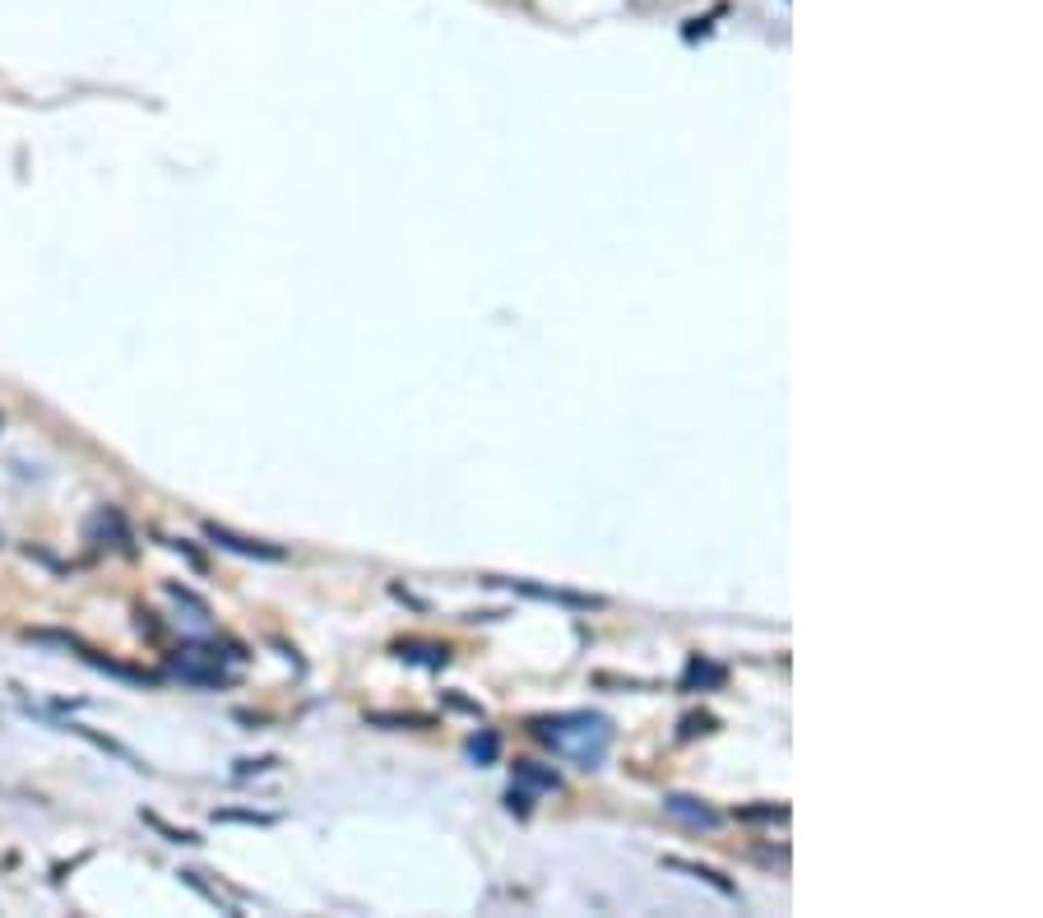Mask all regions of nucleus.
Masks as SVG:
<instances>
[{"label":"nucleus","instance_id":"7","mask_svg":"<svg viewBox=\"0 0 1043 918\" xmlns=\"http://www.w3.org/2000/svg\"><path fill=\"white\" fill-rule=\"evenodd\" d=\"M468 756H474L478 760V766H491V760H497L501 756V737L497 733H478V737H468Z\"/></svg>","mask_w":1043,"mask_h":918},{"label":"nucleus","instance_id":"4","mask_svg":"<svg viewBox=\"0 0 1043 918\" xmlns=\"http://www.w3.org/2000/svg\"><path fill=\"white\" fill-rule=\"evenodd\" d=\"M510 590L534 594V599H553V603H566V608H599L603 603V599H584V594H566V590H543V584H524V580H510Z\"/></svg>","mask_w":1043,"mask_h":918},{"label":"nucleus","instance_id":"5","mask_svg":"<svg viewBox=\"0 0 1043 918\" xmlns=\"http://www.w3.org/2000/svg\"><path fill=\"white\" fill-rule=\"evenodd\" d=\"M515 785L538 789V793H557V789H561V779H557L553 770H538L534 760H520V766H515Z\"/></svg>","mask_w":1043,"mask_h":918},{"label":"nucleus","instance_id":"2","mask_svg":"<svg viewBox=\"0 0 1043 918\" xmlns=\"http://www.w3.org/2000/svg\"><path fill=\"white\" fill-rule=\"evenodd\" d=\"M205 538H209V543H219V548H228V553H237V557L283 561V548H274V543H260V538H242V534L223 530V524H205Z\"/></svg>","mask_w":1043,"mask_h":918},{"label":"nucleus","instance_id":"1","mask_svg":"<svg viewBox=\"0 0 1043 918\" xmlns=\"http://www.w3.org/2000/svg\"><path fill=\"white\" fill-rule=\"evenodd\" d=\"M534 733L580 770H599L607 752H613V724L594 710H566V714L534 719Z\"/></svg>","mask_w":1043,"mask_h":918},{"label":"nucleus","instance_id":"6","mask_svg":"<svg viewBox=\"0 0 1043 918\" xmlns=\"http://www.w3.org/2000/svg\"><path fill=\"white\" fill-rule=\"evenodd\" d=\"M663 863H668V868H677V872H692V876H700V882H705V886H715L719 895H733V891H738L733 882H723V876H719L715 868H700V863H682V858H663Z\"/></svg>","mask_w":1043,"mask_h":918},{"label":"nucleus","instance_id":"3","mask_svg":"<svg viewBox=\"0 0 1043 918\" xmlns=\"http://www.w3.org/2000/svg\"><path fill=\"white\" fill-rule=\"evenodd\" d=\"M663 812L673 816V822H686V826H705V830H715V826H719V812H715V807H705L700 798H686V793L663 798Z\"/></svg>","mask_w":1043,"mask_h":918}]
</instances>
